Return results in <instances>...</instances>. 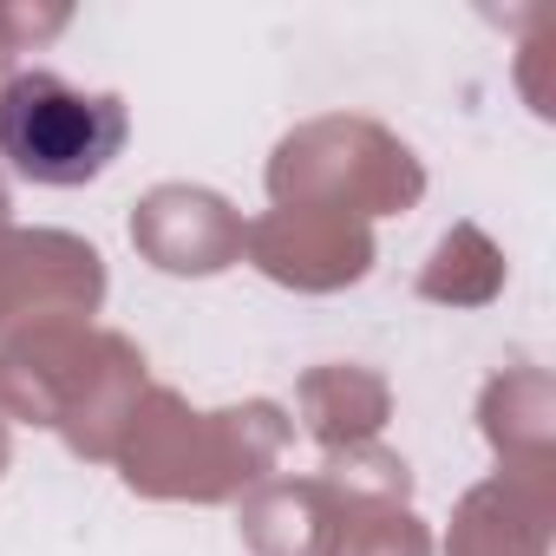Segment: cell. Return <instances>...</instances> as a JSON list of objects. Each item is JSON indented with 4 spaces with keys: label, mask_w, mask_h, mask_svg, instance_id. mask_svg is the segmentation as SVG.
Segmentation results:
<instances>
[{
    "label": "cell",
    "mask_w": 556,
    "mask_h": 556,
    "mask_svg": "<svg viewBox=\"0 0 556 556\" xmlns=\"http://www.w3.org/2000/svg\"><path fill=\"white\" fill-rule=\"evenodd\" d=\"M125 105L112 92H86L60 73H21L0 92V157L40 190H79L112 170L125 151Z\"/></svg>",
    "instance_id": "6da1fadb"
}]
</instances>
